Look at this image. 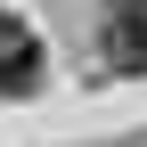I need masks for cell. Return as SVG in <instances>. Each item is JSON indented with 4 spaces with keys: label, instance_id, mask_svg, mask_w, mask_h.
Returning a JSON list of instances; mask_svg holds the SVG:
<instances>
[{
    "label": "cell",
    "instance_id": "2",
    "mask_svg": "<svg viewBox=\"0 0 147 147\" xmlns=\"http://www.w3.org/2000/svg\"><path fill=\"white\" fill-rule=\"evenodd\" d=\"M0 90H8V98H33V90H41V41L16 49V57H0Z\"/></svg>",
    "mask_w": 147,
    "mask_h": 147
},
{
    "label": "cell",
    "instance_id": "1",
    "mask_svg": "<svg viewBox=\"0 0 147 147\" xmlns=\"http://www.w3.org/2000/svg\"><path fill=\"white\" fill-rule=\"evenodd\" d=\"M106 57L123 74H147V0H115V16H106Z\"/></svg>",
    "mask_w": 147,
    "mask_h": 147
},
{
    "label": "cell",
    "instance_id": "3",
    "mask_svg": "<svg viewBox=\"0 0 147 147\" xmlns=\"http://www.w3.org/2000/svg\"><path fill=\"white\" fill-rule=\"evenodd\" d=\"M16 49H33V33H25V25H16V16H8V8H0V57H16Z\"/></svg>",
    "mask_w": 147,
    "mask_h": 147
}]
</instances>
